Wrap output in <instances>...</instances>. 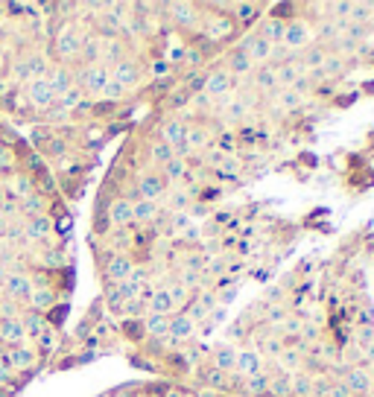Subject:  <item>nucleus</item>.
Masks as SVG:
<instances>
[{"instance_id":"1","label":"nucleus","mask_w":374,"mask_h":397,"mask_svg":"<svg viewBox=\"0 0 374 397\" xmlns=\"http://www.w3.org/2000/svg\"><path fill=\"white\" fill-rule=\"evenodd\" d=\"M202 38H211V44H226V41L234 38V33H237V24H234L231 15H205L202 21Z\"/></svg>"},{"instance_id":"2","label":"nucleus","mask_w":374,"mask_h":397,"mask_svg":"<svg viewBox=\"0 0 374 397\" xmlns=\"http://www.w3.org/2000/svg\"><path fill=\"white\" fill-rule=\"evenodd\" d=\"M164 12H173L170 18L176 21V26H182V30L202 33V21H205V15H199L202 6H196V3H167Z\"/></svg>"},{"instance_id":"3","label":"nucleus","mask_w":374,"mask_h":397,"mask_svg":"<svg viewBox=\"0 0 374 397\" xmlns=\"http://www.w3.org/2000/svg\"><path fill=\"white\" fill-rule=\"evenodd\" d=\"M313 26L310 21H304V18H296V21H289L287 24V33H284V41L281 44L293 53V50H307L313 44Z\"/></svg>"},{"instance_id":"4","label":"nucleus","mask_w":374,"mask_h":397,"mask_svg":"<svg viewBox=\"0 0 374 397\" xmlns=\"http://www.w3.org/2000/svg\"><path fill=\"white\" fill-rule=\"evenodd\" d=\"M237 85V79H234L226 67H216L211 70V74H205V85H202V94L207 99H223L231 94V88Z\"/></svg>"},{"instance_id":"5","label":"nucleus","mask_w":374,"mask_h":397,"mask_svg":"<svg viewBox=\"0 0 374 397\" xmlns=\"http://www.w3.org/2000/svg\"><path fill=\"white\" fill-rule=\"evenodd\" d=\"M108 79H112V74H108L105 65H91V67H85V70L79 74L76 85H79L82 91L94 94V96H103V88L108 85Z\"/></svg>"},{"instance_id":"6","label":"nucleus","mask_w":374,"mask_h":397,"mask_svg":"<svg viewBox=\"0 0 374 397\" xmlns=\"http://www.w3.org/2000/svg\"><path fill=\"white\" fill-rule=\"evenodd\" d=\"M237 50H243L248 59H252V65L255 62H260V65H269L272 62V44L269 41H263L257 33H248V35H243L240 38V44H237Z\"/></svg>"},{"instance_id":"7","label":"nucleus","mask_w":374,"mask_h":397,"mask_svg":"<svg viewBox=\"0 0 374 397\" xmlns=\"http://www.w3.org/2000/svg\"><path fill=\"white\" fill-rule=\"evenodd\" d=\"M214 135H216V129H211L205 120H199V123H190L187 126V137H185V144L193 149V155H202L207 146H214Z\"/></svg>"},{"instance_id":"8","label":"nucleus","mask_w":374,"mask_h":397,"mask_svg":"<svg viewBox=\"0 0 374 397\" xmlns=\"http://www.w3.org/2000/svg\"><path fill=\"white\" fill-rule=\"evenodd\" d=\"M135 190L141 198H149V202H158V198L167 193V184L158 173H137L135 176Z\"/></svg>"},{"instance_id":"9","label":"nucleus","mask_w":374,"mask_h":397,"mask_svg":"<svg viewBox=\"0 0 374 397\" xmlns=\"http://www.w3.org/2000/svg\"><path fill=\"white\" fill-rule=\"evenodd\" d=\"M342 382H345V386L351 389V394H354V397H368L374 377H371V371H368L366 365H351L348 371H345Z\"/></svg>"},{"instance_id":"10","label":"nucleus","mask_w":374,"mask_h":397,"mask_svg":"<svg viewBox=\"0 0 374 397\" xmlns=\"http://www.w3.org/2000/svg\"><path fill=\"white\" fill-rule=\"evenodd\" d=\"M185 137H187V123H182L178 117H167L161 123V129H158L161 144H167L170 149H176V146L185 144Z\"/></svg>"},{"instance_id":"11","label":"nucleus","mask_w":374,"mask_h":397,"mask_svg":"<svg viewBox=\"0 0 374 397\" xmlns=\"http://www.w3.org/2000/svg\"><path fill=\"white\" fill-rule=\"evenodd\" d=\"M199 380H202V386L205 389H216V391H234V386H231V374H226V371H219V368H214L211 362H205V365H199Z\"/></svg>"},{"instance_id":"12","label":"nucleus","mask_w":374,"mask_h":397,"mask_svg":"<svg viewBox=\"0 0 374 397\" xmlns=\"http://www.w3.org/2000/svg\"><path fill=\"white\" fill-rule=\"evenodd\" d=\"M26 96L35 108H50L53 105V91H50V82L47 76H38V79H26Z\"/></svg>"},{"instance_id":"13","label":"nucleus","mask_w":374,"mask_h":397,"mask_svg":"<svg viewBox=\"0 0 374 397\" xmlns=\"http://www.w3.org/2000/svg\"><path fill=\"white\" fill-rule=\"evenodd\" d=\"M132 269H135V263L126 257V254H112V257H108V263H105V283H123V280H129Z\"/></svg>"},{"instance_id":"14","label":"nucleus","mask_w":374,"mask_h":397,"mask_svg":"<svg viewBox=\"0 0 374 397\" xmlns=\"http://www.w3.org/2000/svg\"><path fill=\"white\" fill-rule=\"evenodd\" d=\"M112 79L120 85L123 91H132L137 82H141V70H137V65L132 59H120L112 70Z\"/></svg>"},{"instance_id":"15","label":"nucleus","mask_w":374,"mask_h":397,"mask_svg":"<svg viewBox=\"0 0 374 397\" xmlns=\"http://www.w3.org/2000/svg\"><path fill=\"white\" fill-rule=\"evenodd\" d=\"M108 222L114 225V228H129L132 225V202L123 196H114L112 202H108Z\"/></svg>"},{"instance_id":"16","label":"nucleus","mask_w":374,"mask_h":397,"mask_svg":"<svg viewBox=\"0 0 374 397\" xmlns=\"http://www.w3.org/2000/svg\"><path fill=\"white\" fill-rule=\"evenodd\" d=\"M263 41H269L272 47H278L281 41H284V33H287V24L281 21V18H272V15H266V18H260L257 21V30H255Z\"/></svg>"},{"instance_id":"17","label":"nucleus","mask_w":374,"mask_h":397,"mask_svg":"<svg viewBox=\"0 0 374 397\" xmlns=\"http://www.w3.org/2000/svg\"><path fill=\"white\" fill-rule=\"evenodd\" d=\"M56 53L62 59H74V56L82 53V35L74 30V26H65V30L56 35Z\"/></svg>"},{"instance_id":"18","label":"nucleus","mask_w":374,"mask_h":397,"mask_svg":"<svg viewBox=\"0 0 374 397\" xmlns=\"http://www.w3.org/2000/svg\"><path fill=\"white\" fill-rule=\"evenodd\" d=\"M0 342H6L9 348H18V345L26 342V333L21 328V319L0 316Z\"/></svg>"},{"instance_id":"19","label":"nucleus","mask_w":374,"mask_h":397,"mask_svg":"<svg viewBox=\"0 0 374 397\" xmlns=\"http://www.w3.org/2000/svg\"><path fill=\"white\" fill-rule=\"evenodd\" d=\"M272 99H275V108H278V115H293V111H301V108H304V94L293 91V88L275 91Z\"/></svg>"},{"instance_id":"20","label":"nucleus","mask_w":374,"mask_h":397,"mask_svg":"<svg viewBox=\"0 0 374 397\" xmlns=\"http://www.w3.org/2000/svg\"><path fill=\"white\" fill-rule=\"evenodd\" d=\"M237 353H240V350L234 348V345H219V348H214L211 353H207V357H211L207 362H211L214 368H219V371L231 374L234 368H237Z\"/></svg>"},{"instance_id":"21","label":"nucleus","mask_w":374,"mask_h":397,"mask_svg":"<svg viewBox=\"0 0 374 397\" xmlns=\"http://www.w3.org/2000/svg\"><path fill=\"white\" fill-rule=\"evenodd\" d=\"M243 380L246 377H255V374H263V357L255 350V348H248V350H240L237 353V368H234Z\"/></svg>"},{"instance_id":"22","label":"nucleus","mask_w":374,"mask_h":397,"mask_svg":"<svg viewBox=\"0 0 374 397\" xmlns=\"http://www.w3.org/2000/svg\"><path fill=\"white\" fill-rule=\"evenodd\" d=\"M304 76V67L298 59H287L281 65H275V79H278V91L281 88H293L296 79Z\"/></svg>"},{"instance_id":"23","label":"nucleus","mask_w":374,"mask_h":397,"mask_svg":"<svg viewBox=\"0 0 374 397\" xmlns=\"http://www.w3.org/2000/svg\"><path fill=\"white\" fill-rule=\"evenodd\" d=\"M248 88L257 91V94H275V91H278L275 65H260V67L255 70V79H252V85H248Z\"/></svg>"},{"instance_id":"24","label":"nucleus","mask_w":374,"mask_h":397,"mask_svg":"<svg viewBox=\"0 0 374 397\" xmlns=\"http://www.w3.org/2000/svg\"><path fill=\"white\" fill-rule=\"evenodd\" d=\"M161 217V205L158 202H149V198H137L132 202V222L135 225H149Z\"/></svg>"},{"instance_id":"25","label":"nucleus","mask_w":374,"mask_h":397,"mask_svg":"<svg viewBox=\"0 0 374 397\" xmlns=\"http://www.w3.org/2000/svg\"><path fill=\"white\" fill-rule=\"evenodd\" d=\"M263 3H231V18L237 26H248V24H257L263 15Z\"/></svg>"},{"instance_id":"26","label":"nucleus","mask_w":374,"mask_h":397,"mask_svg":"<svg viewBox=\"0 0 374 397\" xmlns=\"http://www.w3.org/2000/svg\"><path fill=\"white\" fill-rule=\"evenodd\" d=\"M3 360L12 371H26V368L35 365V350H30L26 345H18V348H9Z\"/></svg>"},{"instance_id":"27","label":"nucleus","mask_w":374,"mask_h":397,"mask_svg":"<svg viewBox=\"0 0 374 397\" xmlns=\"http://www.w3.org/2000/svg\"><path fill=\"white\" fill-rule=\"evenodd\" d=\"M226 70L234 76V79H240V76H246V74H252L255 70V65H252V59L243 53V50H228V56H226Z\"/></svg>"},{"instance_id":"28","label":"nucleus","mask_w":374,"mask_h":397,"mask_svg":"<svg viewBox=\"0 0 374 397\" xmlns=\"http://www.w3.org/2000/svg\"><path fill=\"white\" fill-rule=\"evenodd\" d=\"M328 56H330V50L325 47V44H310L307 50H304V56H301V67H304V74H310V70H322L325 67V62H328Z\"/></svg>"},{"instance_id":"29","label":"nucleus","mask_w":374,"mask_h":397,"mask_svg":"<svg viewBox=\"0 0 374 397\" xmlns=\"http://www.w3.org/2000/svg\"><path fill=\"white\" fill-rule=\"evenodd\" d=\"M170 336L178 339V342H190V339H196V324H193L185 313H173L170 316Z\"/></svg>"},{"instance_id":"30","label":"nucleus","mask_w":374,"mask_h":397,"mask_svg":"<svg viewBox=\"0 0 374 397\" xmlns=\"http://www.w3.org/2000/svg\"><path fill=\"white\" fill-rule=\"evenodd\" d=\"M146 310L152 316H173L176 307H173V298L167 292V287H158L155 292H152V298L146 301Z\"/></svg>"},{"instance_id":"31","label":"nucleus","mask_w":374,"mask_h":397,"mask_svg":"<svg viewBox=\"0 0 374 397\" xmlns=\"http://www.w3.org/2000/svg\"><path fill=\"white\" fill-rule=\"evenodd\" d=\"M47 82H50V91H53V96L59 99L62 94H67V91H71L74 85H76V76H74L67 67H56V70H53V74L47 76Z\"/></svg>"},{"instance_id":"32","label":"nucleus","mask_w":374,"mask_h":397,"mask_svg":"<svg viewBox=\"0 0 374 397\" xmlns=\"http://www.w3.org/2000/svg\"><path fill=\"white\" fill-rule=\"evenodd\" d=\"M141 324H144V333L152 336V339H167L170 336V316H152V313H146L141 319Z\"/></svg>"},{"instance_id":"33","label":"nucleus","mask_w":374,"mask_h":397,"mask_svg":"<svg viewBox=\"0 0 374 397\" xmlns=\"http://www.w3.org/2000/svg\"><path fill=\"white\" fill-rule=\"evenodd\" d=\"M187 173H190V164L182 161V158H173V161H167V164L161 167L158 176L164 178V184H182Z\"/></svg>"},{"instance_id":"34","label":"nucleus","mask_w":374,"mask_h":397,"mask_svg":"<svg viewBox=\"0 0 374 397\" xmlns=\"http://www.w3.org/2000/svg\"><path fill=\"white\" fill-rule=\"evenodd\" d=\"M6 292L12 295V298H30L33 295V280L26 278V275H9L6 278Z\"/></svg>"},{"instance_id":"35","label":"nucleus","mask_w":374,"mask_h":397,"mask_svg":"<svg viewBox=\"0 0 374 397\" xmlns=\"http://www.w3.org/2000/svg\"><path fill=\"white\" fill-rule=\"evenodd\" d=\"M50 231H53V222H50V217H35V219H30V222L24 225V234H26V239H44Z\"/></svg>"},{"instance_id":"36","label":"nucleus","mask_w":374,"mask_h":397,"mask_svg":"<svg viewBox=\"0 0 374 397\" xmlns=\"http://www.w3.org/2000/svg\"><path fill=\"white\" fill-rule=\"evenodd\" d=\"M269 374L266 371H263V374H255V377H246L243 380V389H246V394L248 397H263V394H266V389H269Z\"/></svg>"},{"instance_id":"37","label":"nucleus","mask_w":374,"mask_h":397,"mask_svg":"<svg viewBox=\"0 0 374 397\" xmlns=\"http://www.w3.org/2000/svg\"><path fill=\"white\" fill-rule=\"evenodd\" d=\"M21 328L26 336H41L47 330V319H44V313H26L21 319Z\"/></svg>"},{"instance_id":"38","label":"nucleus","mask_w":374,"mask_h":397,"mask_svg":"<svg viewBox=\"0 0 374 397\" xmlns=\"http://www.w3.org/2000/svg\"><path fill=\"white\" fill-rule=\"evenodd\" d=\"M345 70H348V59H345V56H339V53H330L328 62H325V67H322V74H325V79H337V76L345 74Z\"/></svg>"},{"instance_id":"39","label":"nucleus","mask_w":374,"mask_h":397,"mask_svg":"<svg viewBox=\"0 0 374 397\" xmlns=\"http://www.w3.org/2000/svg\"><path fill=\"white\" fill-rule=\"evenodd\" d=\"M167 292H170V298H173V307H176V313L178 310H185L190 301H193V292L187 289V287H182L178 280H173L170 287H167Z\"/></svg>"},{"instance_id":"40","label":"nucleus","mask_w":374,"mask_h":397,"mask_svg":"<svg viewBox=\"0 0 374 397\" xmlns=\"http://www.w3.org/2000/svg\"><path fill=\"white\" fill-rule=\"evenodd\" d=\"M56 301H59V298H56V292H53V289H38V292L30 295V304L35 307V313H44V310H50Z\"/></svg>"},{"instance_id":"41","label":"nucleus","mask_w":374,"mask_h":397,"mask_svg":"<svg viewBox=\"0 0 374 397\" xmlns=\"http://www.w3.org/2000/svg\"><path fill=\"white\" fill-rule=\"evenodd\" d=\"M348 21H351V24H359V26L371 24V21H374V3H354Z\"/></svg>"},{"instance_id":"42","label":"nucleus","mask_w":374,"mask_h":397,"mask_svg":"<svg viewBox=\"0 0 374 397\" xmlns=\"http://www.w3.org/2000/svg\"><path fill=\"white\" fill-rule=\"evenodd\" d=\"M354 328H374V304L368 301V298H363V304H359V310H357Z\"/></svg>"},{"instance_id":"43","label":"nucleus","mask_w":374,"mask_h":397,"mask_svg":"<svg viewBox=\"0 0 374 397\" xmlns=\"http://www.w3.org/2000/svg\"><path fill=\"white\" fill-rule=\"evenodd\" d=\"M149 158H152V164H155V167H164L167 161H173L176 155H173V149H170L167 144H161V140H155V144L149 146Z\"/></svg>"},{"instance_id":"44","label":"nucleus","mask_w":374,"mask_h":397,"mask_svg":"<svg viewBox=\"0 0 374 397\" xmlns=\"http://www.w3.org/2000/svg\"><path fill=\"white\" fill-rule=\"evenodd\" d=\"M21 210H24V214L30 217V219H35V217H44V198L35 196V193H30V196H26L24 202H21Z\"/></svg>"},{"instance_id":"45","label":"nucleus","mask_w":374,"mask_h":397,"mask_svg":"<svg viewBox=\"0 0 374 397\" xmlns=\"http://www.w3.org/2000/svg\"><path fill=\"white\" fill-rule=\"evenodd\" d=\"M205 266H207V260H205V254H199V251L185 254V260H182L185 272H205Z\"/></svg>"},{"instance_id":"46","label":"nucleus","mask_w":374,"mask_h":397,"mask_svg":"<svg viewBox=\"0 0 374 397\" xmlns=\"http://www.w3.org/2000/svg\"><path fill=\"white\" fill-rule=\"evenodd\" d=\"M79 103H82V88H79V85H74L71 91L59 96V108H65V111H71V108H79Z\"/></svg>"},{"instance_id":"47","label":"nucleus","mask_w":374,"mask_h":397,"mask_svg":"<svg viewBox=\"0 0 374 397\" xmlns=\"http://www.w3.org/2000/svg\"><path fill=\"white\" fill-rule=\"evenodd\" d=\"M167 198H170V210H173V214H182V210H187V205H190V196L182 187L173 190Z\"/></svg>"},{"instance_id":"48","label":"nucleus","mask_w":374,"mask_h":397,"mask_svg":"<svg viewBox=\"0 0 374 397\" xmlns=\"http://www.w3.org/2000/svg\"><path fill=\"white\" fill-rule=\"evenodd\" d=\"M263 310H266V321H272V324H281V321L287 319V307H284V304H278L275 298H272V301H269L266 307H263Z\"/></svg>"},{"instance_id":"49","label":"nucleus","mask_w":374,"mask_h":397,"mask_svg":"<svg viewBox=\"0 0 374 397\" xmlns=\"http://www.w3.org/2000/svg\"><path fill=\"white\" fill-rule=\"evenodd\" d=\"M103 96H105V103H112V105H114V103H120V99L126 96V91H123L114 79H108V85L103 88Z\"/></svg>"},{"instance_id":"50","label":"nucleus","mask_w":374,"mask_h":397,"mask_svg":"<svg viewBox=\"0 0 374 397\" xmlns=\"http://www.w3.org/2000/svg\"><path fill=\"white\" fill-rule=\"evenodd\" d=\"M234 251H237V257H252V254L260 251V243H255V239H237Z\"/></svg>"},{"instance_id":"51","label":"nucleus","mask_w":374,"mask_h":397,"mask_svg":"<svg viewBox=\"0 0 374 397\" xmlns=\"http://www.w3.org/2000/svg\"><path fill=\"white\" fill-rule=\"evenodd\" d=\"M35 342H38V348L44 350V353H50L53 348H56V330H53V328H47V330L41 333V336H35Z\"/></svg>"},{"instance_id":"52","label":"nucleus","mask_w":374,"mask_h":397,"mask_svg":"<svg viewBox=\"0 0 374 397\" xmlns=\"http://www.w3.org/2000/svg\"><path fill=\"white\" fill-rule=\"evenodd\" d=\"M196 301H199V304L207 310V313H214V310L219 307V301H216V292H214V289H205V292H199V295H196Z\"/></svg>"},{"instance_id":"53","label":"nucleus","mask_w":374,"mask_h":397,"mask_svg":"<svg viewBox=\"0 0 374 397\" xmlns=\"http://www.w3.org/2000/svg\"><path fill=\"white\" fill-rule=\"evenodd\" d=\"M328 397H354V394H351V389L345 386L342 380H334V382H330V391H328Z\"/></svg>"},{"instance_id":"54","label":"nucleus","mask_w":374,"mask_h":397,"mask_svg":"<svg viewBox=\"0 0 374 397\" xmlns=\"http://www.w3.org/2000/svg\"><path fill=\"white\" fill-rule=\"evenodd\" d=\"M322 301H325V310H330V313H339L342 310V295H337V292H328Z\"/></svg>"},{"instance_id":"55","label":"nucleus","mask_w":374,"mask_h":397,"mask_svg":"<svg viewBox=\"0 0 374 397\" xmlns=\"http://www.w3.org/2000/svg\"><path fill=\"white\" fill-rule=\"evenodd\" d=\"M123 330L132 333L135 339H141L144 336V324H141V319H126V321H123Z\"/></svg>"},{"instance_id":"56","label":"nucleus","mask_w":374,"mask_h":397,"mask_svg":"<svg viewBox=\"0 0 374 397\" xmlns=\"http://www.w3.org/2000/svg\"><path fill=\"white\" fill-rule=\"evenodd\" d=\"M237 283H234V287H228V289H223V292H216V301H219V307H226V304H231L234 298H237Z\"/></svg>"},{"instance_id":"57","label":"nucleus","mask_w":374,"mask_h":397,"mask_svg":"<svg viewBox=\"0 0 374 397\" xmlns=\"http://www.w3.org/2000/svg\"><path fill=\"white\" fill-rule=\"evenodd\" d=\"M149 67H152V74H155V76H167V74H170V70H173L167 59H155V62H152Z\"/></svg>"},{"instance_id":"58","label":"nucleus","mask_w":374,"mask_h":397,"mask_svg":"<svg viewBox=\"0 0 374 397\" xmlns=\"http://www.w3.org/2000/svg\"><path fill=\"white\" fill-rule=\"evenodd\" d=\"M9 380H12V368L6 365V360H0V386H6Z\"/></svg>"},{"instance_id":"59","label":"nucleus","mask_w":374,"mask_h":397,"mask_svg":"<svg viewBox=\"0 0 374 397\" xmlns=\"http://www.w3.org/2000/svg\"><path fill=\"white\" fill-rule=\"evenodd\" d=\"M202 234H205V237H219V234H223V228H219V225H214L211 219H207V222H205V228H202Z\"/></svg>"},{"instance_id":"60","label":"nucleus","mask_w":374,"mask_h":397,"mask_svg":"<svg viewBox=\"0 0 374 397\" xmlns=\"http://www.w3.org/2000/svg\"><path fill=\"white\" fill-rule=\"evenodd\" d=\"M6 167H12V152L6 146H0V169H6Z\"/></svg>"},{"instance_id":"61","label":"nucleus","mask_w":374,"mask_h":397,"mask_svg":"<svg viewBox=\"0 0 374 397\" xmlns=\"http://www.w3.org/2000/svg\"><path fill=\"white\" fill-rule=\"evenodd\" d=\"M9 231V225H6V217H0V234H6Z\"/></svg>"},{"instance_id":"62","label":"nucleus","mask_w":374,"mask_h":397,"mask_svg":"<svg viewBox=\"0 0 374 397\" xmlns=\"http://www.w3.org/2000/svg\"><path fill=\"white\" fill-rule=\"evenodd\" d=\"M0 62H3V47H0Z\"/></svg>"}]
</instances>
